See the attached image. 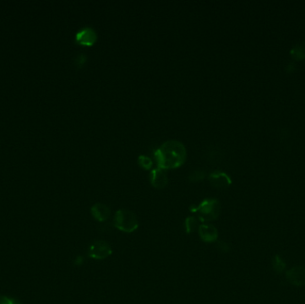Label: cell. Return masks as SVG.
<instances>
[{"label":"cell","mask_w":305,"mask_h":304,"mask_svg":"<svg viewBox=\"0 0 305 304\" xmlns=\"http://www.w3.org/2000/svg\"><path fill=\"white\" fill-rule=\"evenodd\" d=\"M286 70H287L288 73H294V72L296 71V65H295V63H289V65L287 66Z\"/></svg>","instance_id":"d6986e66"},{"label":"cell","mask_w":305,"mask_h":304,"mask_svg":"<svg viewBox=\"0 0 305 304\" xmlns=\"http://www.w3.org/2000/svg\"><path fill=\"white\" fill-rule=\"evenodd\" d=\"M77 60V63L79 65H83L85 62L87 61V56L85 55H83V54H81V55H79Z\"/></svg>","instance_id":"ac0fdd59"},{"label":"cell","mask_w":305,"mask_h":304,"mask_svg":"<svg viewBox=\"0 0 305 304\" xmlns=\"http://www.w3.org/2000/svg\"><path fill=\"white\" fill-rule=\"evenodd\" d=\"M17 301L7 296H0V304H19Z\"/></svg>","instance_id":"e0dca14e"},{"label":"cell","mask_w":305,"mask_h":304,"mask_svg":"<svg viewBox=\"0 0 305 304\" xmlns=\"http://www.w3.org/2000/svg\"><path fill=\"white\" fill-rule=\"evenodd\" d=\"M286 279L291 285L302 287L305 286V267L296 266L286 271Z\"/></svg>","instance_id":"5b68a950"},{"label":"cell","mask_w":305,"mask_h":304,"mask_svg":"<svg viewBox=\"0 0 305 304\" xmlns=\"http://www.w3.org/2000/svg\"><path fill=\"white\" fill-rule=\"evenodd\" d=\"M199 236L203 241L213 243L217 241L218 230L211 224H202L198 227Z\"/></svg>","instance_id":"9c48e42d"},{"label":"cell","mask_w":305,"mask_h":304,"mask_svg":"<svg viewBox=\"0 0 305 304\" xmlns=\"http://www.w3.org/2000/svg\"><path fill=\"white\" fill-rule=\"evenodd\" d=\"M75 39L78 43L84 46H92L97 41V32L95 29L89 27L83 28L76 33Z\"/></svg>","instance_id":"52a82bcc"},{"label":"cell","mask_w":305,"mask_h":304,"mask_svg":"<svg viewBox=\"0 0 305 304\" xmlns=\"http://www.w3.org/2000/svg\"><path fill=\"white\" fill-rule=\"evenodd\" d=\"M198 219L196 217H188L185 221V228L188 234H191L195 231L198 227Z\"/></svg>","instance_id":"7c38bea8"},{"label":"cell","mask_w":305,"mask_h":304,"mask_svg":"<svg viewBox=\"0 0 305 304\" xmlns=\"http://www.w3.org/2000/svg\"><path fill=\"white\" fill-rule=\"evenodd\" d=\"M139 165L143 167V168H145V169H150L151 167H152V165H153V161L149 157H147V156H145V155H140L139 157Z\"/></svg>","instance_id":"5bb4252c"},{"label":"cell","mask_w":305,"mask_h":304,"mask_svg":"<svg viewBox=\"0 0 305 304\" xmlns=\"http://www.w3.org/2000/svg\"><path fill=\"white\" fill-rule=\"evenodd\" d=\"M113 225L121 231L132 233L139 227V221L131 211L119 210L114 215Z\"/></svg>","instance_id":"3957f363"},{"label":"cell","mask_w":305,"mask_h":304,"mask_svg":"<svg viewBox=\"0 0 305 304\" xmlns=\"http://www.w3.org/2000/svg\"><path fill=\"white\" fill-rule=\"evenodd\" d=\"M111 248L107 242L97 240L93 242L88 249V255L95 260H105L111 254Z\"/></svg>","instance_id":"277c9868"},{"label":"cell","mask_w":305,"mask_h":304,"mask_svg":"<svg viewBox=\"0 0 305 304\" xmlns=\"http://www.w3.org/2000/svg\"><path fill=\"white\" fill-rule=\"evenodd\" d=\"M151 183L155 189H164L168 184V176L165 169L155 168L151 171Z\"/></svg>","instance_id":"ba28073f"},{"label":"cell","mask_w":305,"mask_h":304,"mask_svg":"<svg viewBox=\"0 0 305 304\" xmlns=\"http://www.w3.org/2000/svg\"><path fill=\"white\" fill-rule=\"evenodd\" d=\"M216 248L219 251H222L223 253H227L230 251V247L228 246V243L224 241H218L216 244Z\"/></svg>","instance_id":"2e32d148"},{"label":"cell","mask_w":305,"mask_h":304,"mask_svg":"<svg viewBox=\"0 0 305 304\" xmlns=\"http://www.w3.org/2000/svg\"><path fill=\"white\" fill-rule=\"evenodd\" d=\"M209 181L213 185V187L217 189H226L229 187L232 181L228 174L221 171L215 170L209 175Z\"/></svg>","instance_id":"8992f818"},{"label":"cell","mask_w":305,"mask_h":304,"mask_svg":"<svg viewBox=\"0 0 305 304\" xmlns=\"http://www.w3.org/2000/svg\"><path fill=\"white\" fill-rule=\"evenodd\" d=\"M290 55L292 58L296 61H302L305 59V42L296 44L291 49Z\"/></svg>","instance_id":"8fae6325"},{"label":"cell","mask_w":305,"mask_h":304,"mask_svg":"<svg viewBox=\"0 0 305 304\" xmlns=\"http://www.w3.org/2000/svg\"></svg>","instance_id":"ffe728a7"},{"label":"cell","mask_w":305,"mask_h":304,"mask_svg":"<svg viewBox=\"0 0 305 304\" xmlns=\"http://www.w3.org/2000/svg\"><path fill=\"white\" fill-rule=\"evenodd\" d=\"M155 156L159 168L175 169L184 164L187 158V150L180 141L168 140L155 150Z\"/></svg>","instance_id":"6da1fadb"},{"label":"cell","mask_w":305,"mask_h":304,"mask_svg":"<svg viewBox=\"0 0 305 304\" xmlns=\"http://www.w3.org/2000/svg\"><path fill=\"white\" fill-rule=\"evenodd\" d=\"M272 267L277 273H282L286 269V263L281 259L280 256L276 255L273 258Z\"/></svg>","instance_id":"4fadbf2b"},{"label":"cell","mask_w":305,"mask_h":304,"mask_svg":"<svg viewBox=\"0 0 305 304\" xmlns=\"http://www.w3.org/2000/svg\"><path fill=\"white\" fill-rule=\"evenodd\" d=\"M190 211L195 213L200 221L209 222L218 219L221 213V203L217 199L207 198L196 206H191Z\"/></svg>","instance_id":"7a4b0ae2"},{"label":"cell","mask_w":305,"mask_h":304,"mask_svg":"<svg viewBox=\"0 0 305 304\" xmlns=\"http://www.w3.org/2000/svg\"><path fill=\"white\" fill-rule=\"evenodd\" d=\"M91 214L98 221L104 222L110 217L111 210L104 203H96L91 208Z\"/></svg>","instance_id":"30bf717a"},{"label":"cell","mask_w":305,"mask_h":304,"mask_svg":"<svg viewBox=\"0 0 305 304\" xmlns=\"http://www.w3.org/2000/svg\"><path fill=\"white\" fill-rule=\"evenodd\" d=\"M204 177H205V173L202 170H194L189 175V180L198 181V180L204 179Z\"/></svg>","instance_id":"9a60e30c"}]
</instances>
